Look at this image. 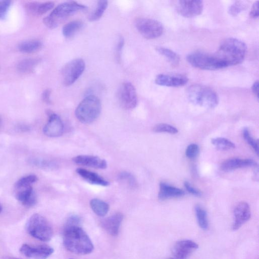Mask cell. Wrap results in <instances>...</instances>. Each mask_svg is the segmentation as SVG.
<instances>
[{
  "instance_id": "1",
  "label": "cell",
  "mask_w": 259,
  "mask_h": 259,
  "mask_svg": "<svg viewBox=\"0 0 259 259\" xmlns=\"http://www.w3.org/2000/svg\"><path fill=\"white\" fill-rule=\"evenodd\" d=\"M63 240L66 249L77 254H88L94 250L90 237L79 226L64 227Z\"/></svg>"
},
{
  "instance_id": "3",
  "label": "cell",
  "mask_w": 259,
  "mask_h": 259,
  "mask_svg": "<svg viewBox=\"0 0 259 259\" xmlns=\"http://www.w3.org/2000/svg\"><path fill=\"white\" fill-rule=\"evenodd\" d=\"M187 96L194 105L207 108H215L219 103L218 96L215 92L204 85H192L188 89Z\"/></svg>"
},
{
  "instance_id": "8",
  "label": "cell",
  "mask_w": 259,
  "mask_h": 259,
  "mask_svg": "<svg viewBox=\"0 0 259 259\" xmlns=\"http://www.w3.org/2000/svg\"><path fill=\"white\" fill-rule=\"evenodd\" d=\"M187 59L192 66L200 69L215 70L225 68L214 54L194 52L189 54Z\"/></svg>"
},
{
  "instance_id": "2",
  "label": "cell",
  "mask_w": 259,
  "mask_h": 259,
  "mask_svg": "<svg viewBox=\"0 0 259 259\" xmlns=\"http://www.w3.org/2000/svg\"><path fill=\"white\" fill-rule=\"evenodd\" d=\"M246 50L243 42L229 38L222 42L214 55L226 68L240 64L245 58Z\"/></svg>"
},
{
  "instance_id": "47",
  "label": "cell",
  "mask_w": 259,
  "mask_h": 259,
  "mask_svg": "<svg viewBox=\"0 0 259 259\" xmlns=\"http://www.w3.org/2000/svg\"><path fill=\"white\" fill-rule=\"evenodd\" d=\"M70 259H72V258H70Z\"/></svg>"
},
{
  "instance_id": "19",
  "label": "cell",
  "mask_w": 259,
  "mask_h": 259,
  "mask_svg": "<svg viewBox=\"0 0 259 259\" xmlns=\"http://www.w3.org/2000/svg\"><path fill=\"white\" fill-rule=\"evenodd\" d=\"M123 220V214L117 213L105 219L102 222V226L109 234L116 236L119 233Z\"/></svg>"
},
{
  "instance_id": "33",
  "label": "cell",
  "mask_w": 259,
  "mask_h": 259,
  "mask_svg": "<svg viewBox=\"0 0 259 259\" xmlns=\"http://www.w3.org/2000/svg\"><path fill=\"white\" fill-rule=\"evenodd\" d=\"M153 131L155 133H166L171 134H176L179 130L174 126L166 124H159L153 128Z\"/></svg>"
},
{
  "instance_id": "25",
  "label": "cell",
  "mask_w": 259,
  "mask_h": 259,
  "mask_svg": "<svg viewBox=\"0 0 259 259\" xmlns=\"http://www.w3.org/2000/svg\"><path fill=\"white\" fill-rule=\"evenodd\" d=\"M42 43L39 40H29L22 42L19 45V49L22 52L31 53L41 49Z\"/></svg>"
},
{
  "instance_id": "4",
  "label": "cell",
  "mask_w": 259,
  "mask_h": 259,
  "mask_svg": "<svg viewBox=\"0 0 259 259\" xmlns=\"http://www.w3.org/2000/svg\"><path fill=\"white\" fill-rule=\"evenodd\" d=\"M102 106L100 100L91 95L85 97L78 105L75 111L77 120L83 124H91L100 116Z\"/></svg>"
},
{
  "instance_id": "43",
  "label": "cell",
  "mask_w": 259,
  "mask_h": 259,
  "mask_svg": "<svg viewBox=\"0 0 259 259\" xmlns=\"http://www.w3.org/2000/svg\"><path fill=\"white\" fill-rule=\"evenodd\" d=\"M51 92L49 90H46L43 94L42 98L43 101L46 104H49L51 103L50 96Z\"/></svg>"
},
{
  "instance_id": "11",
  "label": "cell",
  "mask_w": 259,
  "mask_h": 259,
  "mask_svg": "<svg viewBox=\"0 0 259 259\" xmlns=\"http://www.w3.org/2000/svg\"><path fill=\"white\" fill-rule=\"evenodd\" d=\"M118 99L123 108L130 110L135 109L138 104V97L134 85L130 82H123L118 92Z\"/></svg>"
},
{
  "instance_id": "16",
  "label": "cell",
  "mask_w": 259,
  "mask_h": 259,
  "mask_svg": "<svg viewBox=\"0 0 259 259\" xmlns=\"http://www.w3.org/2000/svg\"><path fill=\"white\" fill-rule=\"evenodd\" d=\"M48 121L43 129L45 135L50 137L61 136L64 130L63 123L60 118L56 114L48 112Z\"/></svg>"
},
{
  "instance_id": "21",
  "label": "cell",
  "mask_w": 259,
  "mask_h": 259,
  "mask_svg": "<svg viewBox=\"0 0 259 259\" xmlns=\"http://www.w3.org/2000/svg\"><path fill=\"white\" fill-rule=\"evenodd\" d=\"M256 166V163L250 159L231 158L223 162L220 167L223 171H229L240 168Z\"/></svg>"
},
{
  "instance_id": "6",
  "label": "cell",
  "mask_w": 259,
  "mask_h": 259,
  "mask_svg": "<svg viewBox=\"0 0 259 259\" xmlns=\"http://www.w3.org/2000/svg\"><path fill=\"white\" fill-rule=\"evenodd\" d=\"M86 7L75 2H67L55 8L49 16L44 18V24L49 29H55L59 23L73 14L86 9Z\"/></svg>"
},
{
  "instance_id": "27",
  "label": "cell",
  "mask_w": 259,
  "mask_h": 259,
  "mask_svg": "<svg viewBox=\"0 0 259 259\" xmlns=\"http://www.w3.org/2000/svg\"><path fill=\"white\" fill-rule=\"evenodd\" d=\"M83 24L80 21H73L66 24L62 29L63 36L69 38L74 36L82 27Z\"/></svg>"
},
{
  "instance_id": "26",
  "label": "cell",
  "mask_w": 259,
  "mask_h": 259,
  "mask_svg": "<svg viewBox=\"0 0 259 259\" xmlns=\"http://www.w3.org/2000/svg\"><path fill=\"white\" fill-rule=\"evenodd\" d=\"M157 52L167 59L169 62L174 66H178L181 61L180 56L175 51L164 47H157Z\"/></svg>"
},
{
  "instance_id": "35",
  "label": "cell",
  "mask_w": 259,
  "mask_h": 259,
  "mask_svg": "<svg viewBox=\"0 0 259 259\" xmlns=\"http://www.w3.org/2000/svg\"><path fill=\"white\" fill-rule=\"evenodd\" d=\"M246 4L242 2H236L229 9V14L233 16H237L241 12L245 10Z\"/></svg>"
},
{
  "instance_id": "13",
  "label": "cell",
  "mask_w": 259,
  "mask_h": 259,
  "mask_svg": "<svg viewBox=\"0 0 259 259\" xmlns=\"http://www.w3.org/2000/svg\"><path fill=\"white\" fill-rule=\"evenodd\" d=\"M20 251L28 258L47 259L54 252V249L47 245L32 246L24 244L21 246Z\"/></svg>"
},
{
  "instance_id": "9",
  "label": "cell",
  "mask_w": 259,
  "mask_h": 259,
  "mask_svg": "<svg viewBox=\"0 0 259 259\" xmlns=\"http://www.w3.org/2000/svg\"><path fill=\"white\" fill-rule=\"evenodd\" d=\"M135 26L139 33L148 40L156 39L161 36L163 32L162 25L153 19H138L136 21Z\"/></svg>"
},
{
  "instance_id": "20",
  "label": "cell",
  "mask_w": 259,
  "mask_h": 259,
  "mask_svg": "<svg viewBox=\"0 0 259 259\" xmlns=\"http://www.w3.org/2000/svg\"><path fill=\"white\" fill-rule=\"evenodd\" d=\"M76 171L82 179L91 184L105 187L110 185L108 181L96 172L82 168H78Z\"/></svg>"
},
{
  "instance_id": "39",
  "label": "cell",
  "mask_w": 259,
  "mask_h": 259,
  "mask_svg": "<svg viewBox=\"0 0 259 259\" xmlns=\"http://www.w3.org/2000/svg\"><path fill=\"white\" fill-rule=\"evenodd\" d=\"M81 219L77 215H72L68 218L65 227L79 226Z\"/></svg>"
},
{
  "instance_id": "41",
  "label": "cell",
  "mask_w": 259,
  "mask_h": 259,
  "mask_svg": "<svg viewBox=\"0 0 259 259\" xmlns=\"http://www.w3.org/2000/svg\"><path fill=\"white\" fill-rule=\"evenodd\" d=\"M184 185L186 189L189 193L197 197L202 196V192L194 188L189 182H186Z\"/></svg>"
},
{
  "instance_id": "24",
  "label": "cell",
  "mask_w": 259,
  "mask_h": 259,
  "mask_svg": "<svg viewBox=\"0 0 259 259\" xmlns=\"http://www.w3.org/2000/svg\"><path fill=\"white\" fill-rule=\"evenodd\" d=\"M90 205L95 213L100 217L105 216L110 210L109 204L100 199H93L91 201Z\"/></svg>"
},
{
  "instance_id": "17",
  "label": "cell",
  "mask_w": 259,
  "mask_h": 259,
  "mask_svg": "<svg viewBox=\"0 0 259 259\" xmlns=\"http://www.w3.org/2000/svg\"><path fill=\"white\" fill-rule=\"evenodd\" d=\"M250 217L251 212L248 204L245 202L239 203L234 210L233 230L239 229L250 219Z\"/></svg>"
},
{
  "instance_id": "18",
  "label": "cell",
  "mask_w": 259,
  "mask_h": 259,
  "mask_svg": "<svg viewBox=\"0 0 259 259\" xmlns=\"http://www.w3.org/2000/svg\"><path fill=\"white\" fill-rule=\"evenodd\" d=\"M78 164L99 169H105L108 166L107 161L98 156L89 155H77L72 159Z\"/></svg>"
},
{
  "instance_id": "46",
  "label": "cell",
  "mask_w": 259,
  "mask_h": 259,
  "mask_svg": "<svg viewBox=\"0 0 259 259\" xmlns=\"http://www.w3.org/2000/svg\"><path fill=\"white\" fill-rule=\"evenodd\" d=\"M3 206L1 204V203H0V213H1L3 211Z\"/></svg>"
},
{
  "instance_id": "37",
  "label": "cell",
  "mask_w": 259,
  "mask_h": 259,
  "mask_svg": "<svg viewBox=\"0 0 259 259\" xmlns=\"http://www.w3.org/2000/svg\"><path fill=\"white\" fill-rule=\"evenodd\" d=\"M12 3L11 1H0V20L7 17Z\"/></svg>"
},
{
  "instance_id": "40",
  "label": "cell",
  "mask_w": 259,
  "mask_h": 259,
  "mask_svg": "<svg viewBox=\"0 0 259 259\" xmlns=\"http://www.w3.org/2000/svg\"><path fill=\"white\" fill-rule=\"evenodd\" d=\"M125 41L123 37H119L116 47V56L118 61L120 60L122 51L124 46Z\"/></svg>"
},
{
  "instance_id": "28",
  "label": "cell",
  "mask_w": 259,
  "mask_h": 259,
  "mask_svg": "<svg viewBox=\"0 0 259 259\" xmlns=\"http://www.w3.org/2000/svg\"><path fill=\"white\" fill-rule=\"evenodd\" d=\"M212 144L218 150L228 151L235 149V144L229 140L222 137L212 139Z\"/></svg>"
},
{
  "instance_id": "32",
  "label": "cell",
  "mask_w": 259,
  "mask_h": 259,
  "mask_svg": "<svg viewBox=\"0 0 259 259\" xmlns=\"http://www.w3.org/2000/svg\"><path fill=\"white\" fill-rule=\"evenodd\" d=\"M38 60L35 59H25L19 63L18 69L23 72L32 71L37 64Z\"/></svg>"
},
{
  "instance_id": "42",
  "label": "cell",
  "mask_w": 259,
  "mask_h": 259,
  "mask_svg": "<svg viewBox=\"0 0 259 259\" xmlns=\"http://www.w3.org/2000/svg\"><path fill=\"white\" fill-rule=\"evenodd\" d=\"M259 2H256L252 6V9L249 13V16L251 18L256 19L258 18L259 13Z\"/></svg>"
},
{
  "instance_id": "22",
  "label": "cell",
  "mask_w": 259,
  "mask_h": 259,
  "mask_svg": "<svg viewBox=\"0 0 259 259\" xmlns=\"http://www.w3.org/2000/svg\"><path fill=\"white\" fill-rule=\"evenodd\" d=\"M185 192L178 188L172 187L166 183L161 182L159 185L158 199L164 201L168 199L178 198L183 197Z\"/></svg>"
},
{
  "instance_id": "29",
  "label": "cell",
  "mask_w": 259,
  "mask_h": 259,
  "mask_svg": "<svg viewBox=\"0 0 259 259\" xmlns=\"http://www.w3.org/2000/svg\"><path fill=\"white\" fill-rule=\"evenodd\" d=\"M195 212L200 227L203 230H207L209 227V222L206 211L202 207L198 205L195 208Z\"/></svg>"
},
{
  "instance_id": "14",
  "label": "cell",
  "mask_w": 259,
  "mask_h": 259,
  "mask_svg": "<svg viewBox=\"0 0 259 259\" xmlns=\"http://www.w3.org/2000/svg\"><path fill=\"white\" fill-rule=\"evenodd\" d=\"M189 81L187 76L183 74H160L157 75L155 82L159 85L168 88H181Z\"/></svg>"
},
{
  "instance_id": "23",
  "label": "cell",
  "mask_w": 259,
  "mask_h": 259,
  "mask_svg": "<svg viewBox=\"0 0 259 259\" xmlns=\"http://www.w3.org/2000/svg\"><path fill=\"white\" fill-rule=\"evenodd\" d=\"M54 7V4L52 2L45 3H32L26 6L28 12L32 15L36 16H42L51 10Z\"/></svg>"
},
{
  "instance_id": "36",
  "label": "cell",
  "mask_w": 259,
  "mask_h": 259,
  "mask_svg": "<svg viewBox=\"0 0 259 259\" xmlns=\"http://www.w3.org/2000/svg\"><path fill=\"white\" fill-rule=\"evenodd\" d=\"M30 162L38 167L51 168L55 167V164L52 161L42 159L40 158H33L30 160Z\"/></svg>"
},
{
  "instance_id": "45",
  "label": "cell",
  "mask_w": 259,
  "mask_h": 259,
  "mask_svg": "<svg viewBox=\"0 0 259 259\" xmlns=\"http://www.w3.org/2000/svg\"><path fill=\"white\" fill-rule=\"evenodd\" d=\"M5 259H20V258L14 257H8L5 258Z\"/></svg>"
},
{
  "instance_id": "12",
  "label": "cell",
  "mask_w": 259,
  "mask_h": 259,
  "mask_svg": "<svg viewBox=\"0 0 259 259\" xmlns=\"http://www.w3.org/2000/svg\"><path fill=\"white\" fill-rule=\"evenodd\" d=\"M203 2L198 0H186L178 3L176 9L182 16L192 18L200 16L203 11Z\"/></svg>"
},
{
  "instance_id": "5",
  "label": "cell",
  "mask_w": 259,
  "mask_h": 259,
  "mask_svg": "<svg viewBox=\"0 0 259 259\" xmlns=\"http://www.w3.org/2000/svg\"><path fill=\"white\" fill-rule=\"evenodd\" d=\"M38 180L36 176L31 175L21 179L15 184V196L26 207H32L37 204V197L34 192L32 185Z\"/></svg>"
},
{
  "instance_id": "38",
  "label": "cell",
  "mask_w": 259,
  "mask_h": 259,
  "mask_svg": "<svg viewBox=\"0 0 259 259\" xmlns=\"http://www.w3.org/2000/svg\"><path fill=\"white\" fill-rule=\"evenodd\" d=\"M199 147L197 144H190L186 150V155L190 159L195 158L199 153Z\"/></svg>"
},
{
  "instance_id": "15",
  "label": "cell",
  "mask_w": 259,
  "mask_h": 259,
  "mask_svg": "<svg viewBox=\"0 0 259 259\" xmlns=\"http://www.w3.org/2000/svg\"><path fill=\"white\" fill-rule=\"evenodd\" d=\"M199 248L195 241L186 239L177 242L172 247V253L177 259H187Z\"/></svg>"
},
{
  "instance_id": "10",
  "label": "cell",
  "mask_w": 259,
  "mask_h": 259,
  "mask_svg": "<svg viewBox=\"0 0 259 259\" xmlns=\"http://www.w3.org/2000/svg\"><path fill=\"white\" fill-rule=\"evenodd\" d=\"M85 68V62L81 58H76L69 61L64 66L62 70L63 84L65 86L73 84L82 75Z\"/></svg>"
},
{
  "instance_id": "30",
  "label": "cell",
  "mask_w": 259,
  "mask_h": 259,
  "mask_svg": "<svg viewBox=\"0 0 259 259\" xmlns=\"http://www.w3.org/2000/svg\"><path fill=\"white\" fill-rule=\"evenodd\" d=\"M108 7L107 1H99L98 3L96 10L89 16V20L91 22H96L100 20Z\"/></svg>"
},
{
  "instance_id": "31",
  "label": "cell",
  "mask_w": 259,
  "mask_h": 259,
  "mask_svg": "<svg viewBox=\"0 0 259 259\" xmlns=\"http://www.w3.org/2000/svg\"><path fill=\"white\" fill-rule=\"evenodd\" d=\"M118 180L131 189H136L137 187L138 184L135 178L129 172H121L118 176Z\"/></svg>"
},
{
  "instance_id": "7",
  "label": "cell",
  "mask_w": 259,
  "mask_h": 259,
  "mask_svg": "<svg viewBox=\"0 0 259 259\" xmlns=\"http://www.w3.org/2000/svg\"><path fill=\"white\" fill-rule=\"evenodd\" d=\"M26 229L32 237L44 242L50 240L53 235V230L49 222L39 214H35L30 218Z\"/></svg>"
},
{
  "instance_id": "34",
  "label": "cell",
  "mask_w": 259,
  "mask_h": 259,
  "mask_svg": "<svg viewBox=\"0 0 259 259\" xmlns=\"http://www.w3.org/2000/svg\"><path fill=\"white\" fill-rule=\"evenodd\" d=\"M243 136L246 142L252 148L255 152L258 154V143L257 140H254L250 135L247 128L244 129L243 131Z\"/></svg>"
},
{
  "instance_id": "44",
  "label": "cell",
  "mask_w": 259,
  "mask_h": 259,
  "mask_svg": "<svg viewBox=\"0 0 259 259\" xmlns=\"http://www.w3.org/2000/svg\"><path fill=\"white\" fill-rule=\"evenodd\" d=\"M252 92L254 95V97L258 100V80L255 81L252 85L251 88Z\"/></svg>"
}]
</instances>
